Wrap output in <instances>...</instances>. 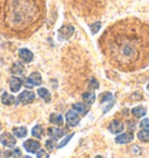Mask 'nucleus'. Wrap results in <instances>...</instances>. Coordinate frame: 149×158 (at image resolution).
<instances>
[{"label":"nucleus","instance_id":"9","mask_svg":"<svg viewBox=\"0 0 149 158\" xmlns=\"http://www.w3.org/2000/svg\"><path fill=\"white\" fill-rule=\"evenodd\" d=\"M109 130L112 134H120L124 130V123L118 120H113L109 126Z\"/></svg>","mask_w":149,"mask_h":158},{"label":"nucleus","instance_id":"21","mask_svg":"<svg viewBox=\"0 0 149 158\" xmlns=\"http://www.w3.org/2000/svg\"><path fill=\"white\" fill-rule=\"evenodd\" d=\"M13 134H14L15 137H26L27 136V129L25 127H16V128H13Z\"/></svg>","mask_w":149,"mask_h":158},{"label":"nucleus","instance_id":"24","mask_svg":"<svg viewBox=\"0 0 149 158\" xmlns=\"http://www.w3.org/2000/svg\"><path fill=\"white\" fill-rule=\"evenodd\" d=\"M112 98H113V95H112V93H109V92L101 93V94H100V102L103 104V102L109 101V100H112Z\"/></svg>","mask_w":149,"mask_h":158},{"label":"nucleus","instance_id":"27","mask_svg":"<svg viewBox=\"0 0 149 158\" xmlns=\"http://www.w3.org/2000/svg\"><path fill=\"white\" fill-rule=\"evenodd\" d=\"M45 148L48 149L49 151H53L55 148V142L54 139H48L47 142H45Z\"/></svg>","mask_w":149,"mask_h":158},{"label":"nucleus","instance_id":"6","mask_svg":"<svg viewBox=\"0 0 149 158\" xmlns=\"http://www.w3.org/2000/svg\"><path fill=\"white\" fill-rule=\"evenodd\" d=\"M0 143L2 144L4 147L12 148V147H14L15 144H16V141H15V138L10 133H2L1 136H0Z\"/></svg>","mask_w":149,"mask_h":158},{"label":"nucleus","instance_id":"34","mask_svg":"<svg viewBox=\"0 0 149 158\" xmlns=\"http://www.w3.org/2000/svg\"><path fill=\"white\" fill-rule=\"evenodd\" d=\"M22 158H32V157H30V156H23Z\"/></svg>","mask_w":149,"mask_h":158},{"label":"nucleus","instance_id":"20","mask_svg":"<svg viewBox=\"0 0 149 158\" xmlns=\"http://www.w3.org/2000/svg\"><path fill=\"white\" fill-rule=\"evenodd\" d=\"M32 135L36 138H42L43 135H45V130H43V127L41 124H36L33 130H32Z\"/></svg>","mask_w":149,"mask_h":158},{"label":"nucleus","instance_id":"36","mask_svg":"<svg viewBox=\"0 0 149 158\" xmlns=\"http://www.w3.org/2000/svg\"><path fill=\"white\" fill-rule=\"evenodd\" d=\"M0 130H1V124H0Z\"/></svg>","mask_w":149,"mask_h":158},{"label":"nucleus","instance_id":"19","mask_svg":"<svg viewBox=\"0 0 149 158\" xmlns=\"http://www.w3.org/2000/svg\"><path fill=\"white\" fill-rule=\"evenodd\" d=\"M132 114L134 115L135 118H143L144 115L147 114V110L144 108L143 106H138V107H134V108L132 109Z\"/></svg>","mask_w":149,"mask_h":158},{"label":"nucleus","instance_id":"2","mask_svg":"<svg viewBox=\"0 0 149 158\" xmlns=\"http://www.w3.org/2000/svg\"><path fill=\"white\" fill-rule=\"evenodd\" d=\"M47 16L45 0H0V30L20 39L42 27Z\"/></svg>","mask_w":149,"mask_h":158},{"label":"nucleus","instance_id":"28","mask_svg":"<svg viewBox=\"0 0 149 158\" xmlns=\"http://www.w3.org/2000/svg\"><path fill=\"white\" fill-rule=\"evenodd\" d=\"M140 128L149 129V118H143V120L140 122Z\"/></svg>","mask_w":149,"mask_h":158},{"label":"nucleus","instance_id":"18","mask_svg":"<svg viewBox=\"0 0 149 158\" xmlns=\"http://www.w3.org/2000/svg\"><path fill=\"white\" fill-rule=\"evenodd\" d=\"M72 108H74V110H76L77 113H80L82 115H85V114L89 112V107H87L86 105L82 104V102L74 104L72 105Z\"/></svg>","mask_w":149,"mask_h":158},{"label":"nucleus","instance_id":"22","mask_svg":"<svg viewBox=\"0 0 149 158\" xmlns=\"http://www.w3.org/2000/svg\"><path fill=\"white\" fill-rule=\"evenodd\" d=\"M83 100H84L85 102L87 105H91L95 102L96 100V95L93 92H86V93L83 94Z\"/></svg>","mask_w":149,"mask_h":158},{"label":"nucleus","instance_id":"16","mask_svg":"<svg viewBox=\"0 0 149 158\" xmlns=\"http://www.w3.org/2000/svg\"><path fill=\"white\" fill-rule=\"evenodd\" d=\"M1 102L6 106H11L15 102V98L12 95V94L7 93V92H4L2 95H1Z\"/></svg>","mask_w":149,"mask_h":158},{"label":"nucleus","instance_id":"7","mask_svg":"<svg viewBox=\"0 0 149 158\" xmlns=\"http://www.w3.org/2000/svg\"><path fill=\"white\" fill-rule=\"evenodd\" d=\"M23 148H25L26 151H28L30 153H35L37 152L41 148V144L37 142V141H34V139H28L23 143Z\"/></svg>","mask_w":149,"mask_h":158},{"label":"nucleus","instance_id":"4","mask_svg":"<svg viewBox=\"0 0 149 158\" xmlns=\"http://www.w3.org/2000/svg\"><path fill=\"white\" fill-rule=\"evenodd\" d=\"M34 100H35V94L32 91H23L18 97V101L20 104H23V105L32 104Z\"/></svg>","mask_w":149,"mask_h":158},{"label":"nucleus","instance_id":"1","mask_svg":"<svg viewBox=\"0 0 149 158\" xmlns=\"http://www.w3.org/2000/svg\"><path fill=\"white\" fill-rule=\"evenodd\" d=\"M103 56L112 68L135 72L149 64V23L139 18H125L104 30L98 41Z\"/></svg>","mask_w":149,"mask_h":158},{"label":"nucleus","instance_id":"32","mask_svg":"<svg viewBox=\"0 0 149 158\" xmlns=\"http://www.w3.org/2000/svg\"><path fill=\"white\" fill-rule=\"evenodd\" d=\"M11 157V151H0V158Z\"/></svg>","mask_w":149,"mask_h":158},{"label":"nucleus","instance_id":"13","mask_svg":"<svg viewBox=\"0 0 149 158\" xmlns=\"http://www.w3.org/2000/svg\"><path fill=\"white\" fill-rule=\"evenodd\" d=\"M63 134L64 131L60 128H56V127H50L48 129V135H49L50 137H53L54 139H57V138H60L63 136Z\"/></svg>","mask_w":149,"mask_h":158},{"label":"nucleus","instance_id":"25","mask_svg":"<svg viewBox=\"0 0 149 158\" xmlns=\"http://www.w3.org/2000/svg\"><path fill=\"white\" fill-rule=\"evenodd\" d=\"M100 21H97L95 23H92V25H90V28H91V31H92V34H97L98 33V30L100 29Z\"/></svg>","mask_w":149,"mask_h":158},{"label":"nucleus","instance_id":"8","mask_svg":"<svg viewBox=\"0 0 149 158\" xmlns=\"http://www.w3.org/2000/svg\"><path fill=\"white\" fill-rule=\"evenodd\" d=\"M65 118H66V122H68V124H69L70 127H74V126H77L80 121L79 115L77 114L76 110H69V112L66 113Z\"/></svg>","mask_w":149,"mask_h":158},{"label":"nucleus","instance_id":"15","mask_svg":"<svg viewBox=\"0 0 149 158\" xmlns=\"http://www.w3.org/2000/svg\"><path fill=\"white\" fill-rule=\"evenodd\" d=\"M11 72L13 74H19V76H22L25 73V66L21 64L20 62H15L12 69H11Z\"/></svg>","mask_w":149,"mask_h":158},{"label":"nucleus","instance_id":"12","mask_svg":"<svg viewBox=\"0 0 149 158\" xmlns=\"http://www.w3.org/2000/svg\"><path fill=\"white\" fill-rule=\"evenodd\" d=\"M22 86V80L18 77H12L10 79V89L12 92H18Z\"/></svg>","mask_w":149,"mask_h":158},{"label":"nucleus","instance_id":"5","mask_svg":"<svg viewBox=\"0 0 149 158\" xmlns=\"http://www.w3.org/2000/svg\"><path fill=\"white\" fill-rule=\"evenodd\" d=\"M74 28L72 26L65 25L58 30V37H60V40H68L74 35Z\"/></svg>","mask_w":149,"mask_h":158},{"label":"nucleus","instance_id":"26","mask_svg":"<svg viewBox=\"0 0 149 158\" xmlns=\"http://www.w3.org/2000/svg\"><path fill=\"white\" fill-rule=\"evenodd\" d=\"M99 87V83H98V80L96 78L93 79H91V81H90V84H89V89H97Z\"/></svg>","mask_w":149,"mask_h":158},{"label":"nucleus","instance_id":"10","mask_svg":"<svg viewBox=\"0 0 149 158\" xmlns=\"http://www.w3.org/2000/svg\"><path fill=\"white\" fill-rule=\"evenodd\" d=\"M133 141V134L132 133H124L120 134L115 137V142L118 144H127Z\"/></svg>","mask_w":149,"mask_h":158},{"label":"nucleus","instance_id":"14","mask_svg":"<svg viewBox=\"0 0 149 158\" xmlns=\"http://www.w3.org/2000/svg\"><path fill=\"white\" fill-rule=\"evenodd\" d=\"M49 121L53 124H55V126H62V124H63V122H64L63 116H62L61 114H58V113H53V114H51V115H50V118H49Z\"/></svg>","mask_w":149,"mask_h":158},{"label":"nucleus","instance_id":"30","mask_svg":"<svg viewBox=\"0 0 149 158\" xmlns=\"http://www.w3.org/2000/svg\"><path fill=\"white\" fill-rule=\"evenodd\" d=\"M71 137H72V134H71V135H69V136H66V138H64V139H63V141H62V142H61V143L57 145V148H63L65 144L69 142L70 138H71Z\"/></svg>","mask_w":149,"mask_h":158},{"label":"nucleus","instance_id":"11","mask_svg":"<svg viewBox=\"0 0 149 158\" xmlns=\"http://www.w3.org/2000/svg\"><path fill=\"white\" fill-rule=\"evenodd\" d=\"M19 56H20V58L22 59L23 62H26V63H29V62H32L33 58H34L33 52H32L30 50L26 49V48L19 50Z\"/></svg>","mask_w":149,"mask_h":158},{"label":"nucleus","instance_id":"35","mask_svg":"<svg viewBox=\"0 0 149 158\" xmlns=\"http://www.w3.org/2000/svg\"><path fill=\"white\" fill-rule=\"evenodd\" d=\"M147 89H148V91H149V84H148V86H147Z\"/></svg>","mask_w":149,"mask_h":158},{"label":"nucleus","instance_id":"33","mask_svg":"<svg viewBox=\"0 0 149 158\" xmlns=\"http://www.w3.org/2000/svg\"><path fill=\"white\" fill-rule=\"evenodd\" d=\"M95 158H105V157H103V156H96Z\"/></svg>","mask_w":149,"mask_h":158},{"label":"nucleus","instance_id":"17","mask_svg":"<svg viewBox=\"0 0 149 158\" xmlns=\"http://www.w3.org/2000/svg\"><path fill=\"white\" fill-rule=\"evenodd\" d=\"M37 94H39L40 98H42L45 100V102H50V100H51V94H50V92L47 89H45V87L39 89H37Z\"/></svg>","mask_w":149,"mask_h":158},{"label":"nucleus","instance_id":"3","mask_svg":"<svg viewBox=\"0 0 149 158\" xmlns=\"http://www.w3.org/2000/svg\"><path fill=\"white\" fill-rule=\"evenodd\" d=\"M41 83H42V77H41V74L39 73V72H33L28 78L26 79L25 86L26 87H34V86L41 85Z\"/></svg>","mask_w":149,"mask_h":158},{"label":"nucleus","instance_id":"23","mask_svg":"<svg viewBox=\"0 0 149 158\" xmlns=\"http://www.w3.org/2000/svg\"><path fill=\"white\" fill-rule=\"evenodd\" d=\"M138 137L142 142H149V129H142L138 133Z\"/></svg>","mask_w":149,"mask_h":158},{"label":"nucleus","instance_id":"29","mask_svg":"<svg viewBox=\"0 0 149 158\" xmlns=\"http://www.w3.org/2000/svg\"><path fill=\"white\" fill-rule=\"evenodd\" d=\"M37 158H49V155L47 153L45 150H39L37 151V155H36Z\"/></svg>","mask_w":149,"mask_h":158},{"label":"nucleus","instance_id":"31","mask_svg":"<svg viewBox=\"0 0 149 158\" xmlns=\"http://www.w3.org/2000/svg\"><path fill=\"white\" fill-rule=\"evenodd\" d=\"M11 156L14 158H19L21 156V151L20 149H14L13 151H11Z\"/></svg>","mask_w":149,"mask_h":158}]
</instances>
